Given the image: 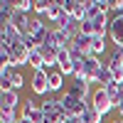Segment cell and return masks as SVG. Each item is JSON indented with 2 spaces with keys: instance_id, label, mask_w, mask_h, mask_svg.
Masks as SVG:
<instances>
[{
  "instance_id": "cell-1",
  "label": "cell",
  "mask_w": 123,
  "mask_h": 123,
  "mask_svg": "<svg viewBox=\"0 0 123 123\" xmlns=\"http://www.w3.org/2000/svg\"><path fill=\"white\" fill-rule=\"evenodd\" d=\"M59 104H62V108H64L67 116L81 118V116H84V111L89 108L91 101H81V98H76V96H71V94H67V91H64V96H59Z\"/></svg>"
},
{
  "instance_id": "cell-2",
  "label": "cell",
  "mask_w": 123,
  "mask_h": 123,
  "mask_svg": "<svg viewBox=\"0 0 123 123\" xmlns=\"http://www.w3.org/2000/svg\"><path fill=\"white\" fill-rule=\"evenodd\" d=\"M101 67H104V62H101V57H94V54H84V59L76 64V69H81L86 74L89 79V84H96V76H98V71Z\"/></svg>"
},
{
  "instance_id": "cell-3",
  "label": "cell",
  "mask_w": 123,
  "mask_h": 123,
  "mask_svg": "<svg viewBox=\"0 0 123 123\" xmlns=\"http://www.w3.org/2000/svg\"><path fill=\"white\" fill-rule=\"evenodd\" d=\"M91 104H94V108L98 111L101 116H106V113H111V111H116V106L111 104V98H108V94H106V89H104V86L94 89V96H91Z\"/></svg>"
},
{
  "instance_id": "cell-4",
  "label": "cell",
  "mask_w": 123,
  "mask_h": 123,
  "mask_svg": "<svg viewBox=\"0 0 123 123\" xmlns=\"http://www.w3.org/2000/svg\"><path fill=\"white\" fill-rule=\"evenodd\" d=\"M49 71H32V79H30V89H32L35 96H49V81H47Z\"/></svg>"
},
{
  "instance_id": "cell-5",
  "label": "cell",
  "mask_w": 123,
  "mask_h": 123,
  "mask_svg": "<svg viewBox=\"0 0 123 123\" xmlns=\"http://www.w3.org/2000/svg\"><path fill=\"white\" fill-rule=\"evenodd\" d=\"M67 94L76 96V98H81V101H91L94 91H91V84H89V81H76V79H71L69 84H67Z\"/></svg>"
},
{
  "instance_id": "cell-6",
  "label": "cell",
  "mask_w": 123,
  "mask_h": 123,
  "mask_svg": "<svg viewBox=\"0 0 123 123\" xmlns=\"http://www.w3.org/2000/svg\"><path fill=\"white\" fill-rule=\"evenodd\" d=\"M108 37H111V42L116 44V49H123V15H111Z\"/></svg>"
},
{
  "instance_id": "cell-7",
  "label": "cell",
  "mask_w": 123,
  "mask_h": 123,
  "mask_svg": "<svg viewBox=\"0 0 123 123\" xmlns=\"http://www.w3.org/2000/svg\"><path fill=\"white\" fill-rule=\"evenodd\" d=\"M67 76L62 74L59 69H52L47 74V81H49V94H62V91H67Z\"/></svg>"
},
{
  "instance_id": "cell-8",
  "label": "cell",
  "mask_w": 123,
  "mask_h": 123,
  "mask_svg": "<svg viewBox=\"0 0 123 123\" xmlns=\"http://www.w3.org/2000/svg\"><path fill=\"white\" fill-rule=\"evenodd\" d=\"M22 104L20 101V96H17V91H3L0 94V111H17V106Z\"/></svg>"
},
{
  "instance_id": "cell-9",
  "label": "cell",
  "mask_w": 123,
  "mask_h": 123,
  "mask_svg": "<svg viewBox=\"0 0 123 123\" xmlns=\"http://www.w3.org/2000/svg\"><path fill=\"white\" fill-rule=\"evenodd\" d=\"M37 49H39V54L44 57L47 69H49V71H52V69H57V47H52V44L47 42V44H39Z\"/></svg>"
},
{
  "instance_id": "cell-10",
  "label": "cell",
  "mask_w": 123,
  "mask_h": 123,
  "mask_svg": "<svg viewBox=\"0 0 123 123\" xmlns=\"http://www.w3.org/2000/svg\"><path fill=\"white\" fill-rule=\"evenodd\" d=\"M27 67H32L35 71H49L47 64H44V57L39 54V49H30V59H27Z\"/></svg>"
},
{
  "instance_id": "cell-11",
  "label": "cell",
  "mask_w": 123,
  "mask_h": 123,
  "mask_svg": "<svg viewBox=\"0 0 123 123\" xmlns=\"http://www.w3.org/2000/svg\"><path fill=\"white\" fill-rule=\"evenodd\" d=\"M15 3H10V0H3L0 3V25H5V22H10V20L15 17Z\"/></svg>"
},
{
  "instance_id": "cell-12",
  "label": "cell",
  "mask_w": 123,
  "mask_h": 123,
  "mask_svg": "<svg viewBox=\"0 0 123 123\" xmlns=\"http://www.w3.org/2000/svg\"><path fill=\"white\" fill-rule=\"evenodd\" d=\"M62 15H64V7H62V0H52L49 3V12H47V20L52 25H57L59 20H62Z\"/></svg>"
},
{
  "instance_id": "cell-13",
  "label": "cell",
  "mask_w": 123,
  "mask_h": 123,
  "mask_svg": "<svg viewBox=\"0 0 123 123\" xmlns=\"http://www.w3.org/2000/svg\"><path fill=\"white\" fill-rule=\"evenodd\" d=\"M91 35H84V32H79L76 37H74V47L79 49V52H84V54H89L91 52Z\"/></svg>"
},
{
  "instance_id": "cell-14",
  "label": "cell",
  "mask_w": 123,
  "mask_h": 123,
  "mask_svg": "<svg viewBox=\"0 0 123 123\" xmlns=\"http://www.w3.org/2000/svg\"><path fill=\"white\" fill-rule=\"evenodd\" d=\"M89 54H94V57H104V54H106V37L94 35V39H91V52H89Z\"/></svg>"
},
{
  "instance_id": "cell-15",
  "label": "cell",
  "mask_w": 123,
  "mask_h": 123,
  "mask_svg": "<svg viewBox=\"0 0 123 123\" xmlns=\"http://www.w3.org/2000/svg\"><path fill=\"white\" fill-rule=\"evenodd\" d=\"M106 67H108L111 71H123V52H118V49H116V52L106 59Z\"/></svg>"
},
{
  "instance_id": "cell-16",
  "label": "cell",
  "mask_w": 123,
  "mask_h": 123,
  "mask_svg": "<svg viewBox=\"0 0 123 123\" xmlns=\"http://www.w3.org/2000/svg\"><path fill=\"white\" fill-rule=\"evenodd\" d=\"M81 121H84V123H104V116H101L98 111L94 108V104H89V108L84 111V116H81Z\"/></svg>"
},
{
  "instance_id": "cell-17",
  "label": "cell",
  "mask_w": 123,
  "mask_h": 123,
  "mask_svg": "<svg viewBox=\"0 0 123 123\" xmlns=\"http://www.w3.org/2000/svg\"><path fill=\"white\" fill-rule=\"evenodd\" d=\"M111 81H116V79H113V71H111V69L106 67V62H104V67H101L98 76H96V84H101V86H108Z\"/></svg>"
},
{
  "instance_id": "cell-18",
  "label": "cell",
  "mask_w": 123,
  "mask_h": 123,
  "mask_svg": "<svg viewBox=\"0 0 123 123\" xmlns=\"http://www.w3.org/2000/svg\"><path fill=\"white\" fill-rule=\"evenodd\" d=\"M15 10H17V12H25V15L35 12V0H17V3H15Z\"/></svg>"
},
{
  "instance_id": "cell-19",
  "label": "cell",
  "mask_w": 123,
  "mask_h": 123,
  "mask_svg": "<svg viewBox=\"0 0 123 123\" xmlns=\"http://www.w3.org/2000/svg\"><path fill=\"white\" fill-rule=\"evenodd\" d=\"M37 108H39V104H37L35 98H25V101H22V111H20V113H22V116H32Z\"/></svg>"
},
{
  "instance_id": "cell-20",
  "label": "cell",
  "mask_w": 123,
  "mask_h": 123,
  "mask_svg": "<svg viewBox=\"0 0 123 123\" xmlns=\"http://www.w3.org/2000/svg\"><path fill=\"white\" fill-rule=\"evenodd\" d=\"M20 116V111H0V123H17Z\"/></svg>"
},
{
  "instance_id": "cell-21",
  "label": "cell",
  "mask_w": 123,
  "mask_h": 123,
  "mask_svg": "<svg viewBox=\"0 0 123 123\" xmlns=\"http://www.w3.org/2000/svg\"><path fill=\"white\" fill-rule=\"evenodd\" d=\"M47 12H49V3L47 0H35V17H47Z\"/></svg>"
},
{
  "instance_id": "cell-22",
  "label": "cell",
  "mask_w": 123,
  "mask_h": 123,
  "mask_svg": "<svg viewBox=\"0 0 123 123\" xmlns=\"http://www.w3.org/2000/svg\"><path fill=\"white\" fill-rule=\"evenodd\" d=\"M98 15H104V12L96 7V0H86V20H96Z\"/></svg>"
},
{
  "instance_id": "cell-23",
  "label": "cell",
  "mask_w": 123,
  "mask_h": 123,
  "mask_svg": "<svg viewBox=\"0 0 123 123\" xmlns=\"http://www.w3.org/2000/svg\"><path fill=\"white\" fill-rule=\"evenodd\" d=\"M10 86H12V91H20V89H25V76L20 74L17 69H15V74H12V79H10Z\"/></svg>"
},
{
  "instance_id": "cell-24",
  "label": "cell",
  "mask_w": 123,
  "mask_h": 123,
  "mask_svg": "<svg viewBox=\"0 0 123 123\" xmlns=\"http://www.w3.org/2000/svg\"><path fill=\"white\" fill-rule=\"evenodd\" d=\"M81 32L94 37V32H96V30H94V22H91V20H84V22H81Z\"/></svg>"
}]
</instances>
